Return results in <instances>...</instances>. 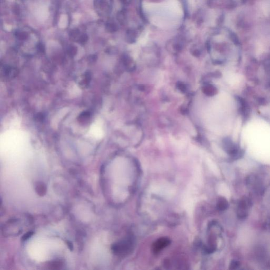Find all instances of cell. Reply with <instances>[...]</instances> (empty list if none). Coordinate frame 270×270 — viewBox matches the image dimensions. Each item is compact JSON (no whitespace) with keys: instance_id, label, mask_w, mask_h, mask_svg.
I'll return each instance as SVG.
<instances>
[{"instance_id":"30bf717a","label":"cell","mask_w":270,"mask_h":270,"mask_svg":"<svg viewBox=\"0 0 270 270\" xmlns=\"http://www.w3.org/2000/svg\"><path fill=\"white\" fill-rule=\"evenodd\" d=\"M91 80V75L89 74V73H87L84 75V78L82 81L81 84L83 86H87L89 84V82Z\"/></svg>"},{"instance_id":"ba28073f","label":"cell","mask_w":270,"mask_h":270,"mask_svg":"<svg viewBox=\"0 0 270 270\" xmlns=\"http://www.w3.org/2000/svg\"><path fill=\"white\" fill-rule=\"evenodd\" d=\"M67 52L70 56L73 57L77 53V48L75 46L71 45L68 47V50H67Z\"/></svg>"},{"instance_id":"5b68a950","label":"cell","mask_w":270,"mask_h":270,"mask_svg":"<svg viewBox=\"0 0 270 270\" xmlns=\"http://www.w3.org/2000/svg\"><path fill=\"white\" fill-rule=\"evenodd\" d=\"M90 117V113L89 111H83L79 116L78 120L81 123H85L87 121H88V120H89Z\"/></svg>"},{"instance_id":"7c38bea8","label":"cell","mask_w":270,"mask_h":270,"mask_svg":"<svg viewBox=\"0 0 270 270\" xmlns=\"http://www.w3.org/2000/svg\"><path fill=\"white\" fill-rule=\"evenodd\" d=\"M106 28L107 30L109 32H113L115 31L117 29L116 26L115 25L114 23H107Z\"/></svg>"},{"instance_id":"8992f818","label":"cell","mask_w":270,"mask_h":270,"mask_svg":"<svg viewBox=\"0 0 270 270\" xmlns=\"http://www.w3.org/2000/svg\"><path fill=\"white\" fill-rule=\"evenodd\" d=\"M217 208L220 210H225L227 207V202L225 199L221 198L219 199L217 203Z\"/></svg>"},{"instance_id":"6da1fadb","label":"cell","mask_w":270,"mask_h":270,"mask_svg":"<svg viewBox=\"0 0 270 270\" xmlns=\"http://www.w3.org/2000/svg\"><path fill=\"white\" fill-rule=\"evenodd\" d=\"M132 246L133 242L132 239L129 238L113 244L111 250L115 255L123 256L130 253L132 250Z\"/></svg>"},{"instance_id":"277c9868","label":"cell","mask_w":270,"mask_h":270,"mask_svg":"<svg viewBox=\"0 0 270 270\" xmlns=\"http://www.w3.org/2000/svg\"><path fill=\"white\" fill-rule=\"evenodd\" d=\"M80 31L78 29H74L71 30L69 32V37L70 39L73 41H78L79 38L80 37Z\"/></svg>"},{"instance_id":"8fae6325","label":"cell","mask_w":270,"mask_h":270,"mask_svg":"<svg viewBox=\"0 0 270 270\" xmlns=\"http://www.w3.org/2000/svg\"><path fill=\"white\" fill-rule=\"evenodd\" d=\"M88 40V35H86V34H83V35H81L80 36V37L79 38L77 42H78V43L81 44L83 45V44H84L85 43H86Z\"/></svg>"},{"instance_id":"3957f363","label":"cell","mask_w":270,"mask_h":270,"mask_svg":"<svg viewBox=\"0 0 270 270\" xmlns=\"http://www.w3.org/2000/svg\"><path fill=\"white\" fill-rule=\"evenodd\" d=\"M35 192L37 195L40 196L45 195L46 192V185L42 182H37L35 186Z\"/></svg>"},{"instance_id":"52a82bcc","label":"cell","mask_w":270,"mask_h":270,"mask_svg":"<svg viewBox=\"0 0 270 270\" xmlns=\"http://www.w3.org/2000/svg\"><path fill=\"white\" fill-rule=\"evenodd\" d=\"M48 266L51 269H60L62 267V263L60 261H55L49 263Z\"/></svg>"},{"instance_id":"9c48e42d","label":"cell","mask_w":270,"mask_h":270,"mask_svg":"<svg viewBox=\"0 0 270 270\" xmlns=\"http://www.w3.org/2000/svg\"><path fill=\"white\" fill-rule=\"evenodd\" d=\"M17 37L20 40H25L29 37V35L26 32H19L17 33Z\"/></svg>"},{"instance_id":"7a4b0ae2","label":"cell","mask_w":270,"mask_h":270,"mask_svg":"<svg viewBox=\"0 0 270 270\" xmlns=\"http://www.w3.org/2000/svg\"><path fill=\"white\" fill-rule=\"evenodd\" d=\"M170 243V240L167 237H161L156 241L152 245L153 253L158 254L161 250L168 246Z\"/></svg>"},{"instance_id":"5bb4252c","label":"cell","mask_w":270,"mask_h":270,"mask_svg":"<svg viewBox=\"0 0 270 270\" xmlns=\"http://www.w3.org/2000/svg\"><path fill=\"white\" fill-rule=\"evenodd\" d=\"M37 49L39 50V51L43 52L44 51V46L42 43H39L37 45Z\"/></svg>"},{"instance_id":"4fadbf2b","label":"cell","mask_w":270,"mask_h":270,"mask_svg":"<svg viewBox=\"0 0 270 270\" xmlns=\"http://www.w3.org/2000/svg\"><path fill=\"white\" fill-rule=\"evenodd\" d=\"M33 234V232L32 231H29L28 233H26V234H24V235L23 236V237H22V241H26L27 240H28L30 237H31Z\"/></svg>"},{"instance_id":"9a60e30c","label":"cell","mask_w":270,"mask_h":270,"mask_svg":"<svg viewBox=\"0 0 270 270\" xmlns=\"http://www.w3.org/2000/svg\"><path fill=\"white\" fill-rule=\"evenodd\" d=\"M66 244H67V245L68 246L69 249L71 251H72L73 250V245H72V243L71 242H70L68 241L66 242Z\"/></svg>"}]
</instances>
